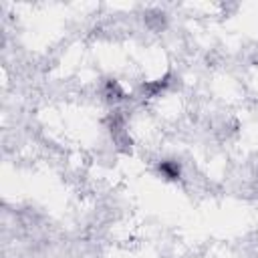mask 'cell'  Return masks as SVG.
I'll list each match as a JSON object with an SVG mask.
<instances>
[{
	"label": "cell",
	"instance_id": "3957f363",
	"mask_svg": "<svg viewBox=\"0 0 258 258\" xmlns=\"http://www.w3.org/2000/svg\"><path fill=\"white\" fill-rule=\"evenodd\" d=\"M155 173L163 179V181H169V183H175L181 179L183 175V169H181V163L175 159V157H163L155 163Z\"/></svg>",
	"mask_w": 258,
	"mask_h": 258
},
{
	"label": "cell",
	"instance_id": "8992f818",
	"mask_svg": "<svg viewBox=\"0 0 258 258\" xmlns=\"http://www.w3.org/2000/svg\"><path fill=\"white\" fill-rule=\"evenodd\" d=\"M111 139H113V145L119 153L123 155H131L133 153V137L129 135L127 129H121V131H115V133H109Z\"/></svg>",
	"mask_w": 258,
	"mask_h": 258
},
{
	"label": "cell",
	"instance_id": "7a4b0ae2",
	"mask_svg": "<svg viewBox=\"0 0 258 258\" xmlns=\"http://www.w3.org/2000/svg\"><path fill=\"white\" fill-rule=\"evenodd\" d=\"M101 95H103V101H105L107 105H111V107H117V105H121V103H125V101L129 99L127 91L123 89V85H121L115 77H109V79L103 81V85H101Z\"/></svg>",
	"mask_w": 258,
	"mask_h": 258
},
{
	"label": "cell",
	"instance_id": "6da1fadb",
	"mask_svg": "<svg viewBox=\"0 0 258 258\" xmlns=\"http://www.w3.org/2000/svg\"><path fill=\"white\" fill-rule=\"evenodd\" d=\"M173 83H175V75H173L171 71H167V73H163V75L157 77V79L143 81V83L139 85V93H141L145 99H157V97H161L163 93H167Z\"/></svg>",
	"mask_w": 258,
	"mask_h": 258
},
{
	"label": "cell",
	"instance_id": "277c9868",
	"mask_svg": "<svg viewBox=\"0 0 258 258\" xmlns=\"http://www.w3.org/2000/svg\"><path fill=\"white\" fill-rule=\"evenodd\" d=\"M143 22L151 32H161L167 28V14L161 8H147L143 12Z\"/></svg>",
	"mask_w": 258,
	"mask_h": 258
},
{
	"label": "cell",
	"instance_id": "5b68a950",
	"mask_svg": "<svg viewBox=\"0 0 258 258\" xmlns=\"http://www.w3.org/2000/svg\"><path fill=\"white\" fill-rule=\"evenodd\" d=\"M103 123H105V127H107L109 133H115V131L127 129V115H125V111L113 107V109L107 113V117L103 119Z\"/></svg>",
	"mask_w": 258,
	"mask_h": 258
}]
</instances>
